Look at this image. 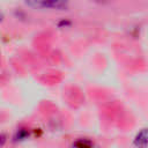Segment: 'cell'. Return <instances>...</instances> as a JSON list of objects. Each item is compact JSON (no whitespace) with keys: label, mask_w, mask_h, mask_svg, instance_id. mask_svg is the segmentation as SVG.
<instances>
[{"label":"cell","mask_w":148,"mask_h":148,"mask_svg":"<svg viewBox=\"0 0 148 148\" xmlns=\"http://www.w3.org/2000/svg\"><path fill=\"white\" fill-rule=\"evenodd\" d=\"M30 5L39 8H57L62 9L66 7V0H31Z\"/></svg>","instance_id":"6da1fadb"},{"label":"cell","mask_w":148,"mask_h":148,"mask_svg":"<svg viewBox=\"0 0 148 148\" xmlns=\"http://www.w3.org/2000/svg\"><path fill=\"white\" fill-rule=\"evenodd\" d=\"M134 145L138 148H147V130L142 128L134 139Z\"/></svg>","instance_id":"7a4b0ae2"},{"label":"cell","mask_w":148,"mask_h":148,"mask_svg":"<svg viewBox=\"0 0 148 148\" xmlns=\"http://www.w3.org/2000/svg\"><path fill=\"white\" fill-rule=\"evenodd\" d=\"M5 142H6V136L3 134H0V147H2Z\"/></svg>","instance_id":"3957f363"}]
</instances>
